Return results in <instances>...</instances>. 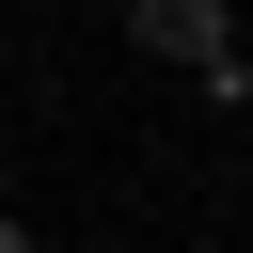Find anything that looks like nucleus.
Returning a JSON list of instances; mask_svg holds the SVG:
<instances>
[{
  "instance_id": "nucleus-2",
  "label": "nucleus",
  "mask_w": 253,
  "mask_h": 253,
  "mask_svg": "<svg viewBox=\"0 0 253 253\" xmlns=\"http://www.w3.org/2000/svg\"><path fill=\"white\" fill-rule=\"evenodd\" d=\"M0 253H32V237H16V221H0Z\"/></svg>"
},
{
  "instance_id": "nucleus-1",
  "label": "nucleus",
  "mask_w": 253,
  "mask_h": 253,
  "mask_svg": "<svg viewBox=\"0 0 253 253\" xmlns=\"http://www.w3.org/2000/svg\"><path fill=\"white\" fill-rule=\"evenodd\" d=\"M126 32H142L158 63H190V79H221V63H237V16H221V0H126Z\"/></svg>"
}]
</instances>
